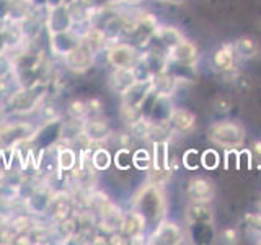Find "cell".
Wrapping results in <instances>:
<instances>
[{
	"label": "cell",
	"mask_w": 261,
	"mask_h": 245,
	"mask_svg": "<svg viewBox=\"0 0 261 245\" xmlns=\"http://www.w3.org/2000/svg\"><path fill=\"white\" fill-rule=\"evenodd\" d=\"M47 85L46 82L36 80L31 85L27 87H18L16 90L10 93V96L7 98L5 106L12 113L16 114H30L33 111L39 110L41 102L46 96Z\"/></svg>",
	"instance_id": "obj_1"
},
{
	"label": "cell",
	"mask_w": 261,
	"mask_h": 245,
	"mask_svg": "<svg viewBox=\"0 0 261 245\" xmlns=\"http://www.w3.org/2000/svg\"><path fill=\"white\" fill-rule=\"evenodd\" d=\"M136 209L141 211L149 223L159 224L162 219H165L167 200L162 186L159 183L145 185L136 198Z\"/></svg>",
	"instance_id": "obj_2"
},
{
	"label": "cell",
	"mask_w": 261,
	"mask_h": 245,
	"mask_svg": "<svg viewBox=\"0 0 261 245\" xmlns=\"http://www.w3.org/2000/svg\"><path fill=\"white\" fill-rule=\"evenodd\" d=\"M207 139L222 151L240 149L245 142V128L237 121H216L207 128Z\"/></svg>",
	"instance_id": "obj_3"
},
{
	"label": "cell",
	"mask_w": 261,
	"mask_h": 245,
	"mask_svg": "<svg viewBox=\"0 0 261 245\" xmlns=\"http://www.w3.org/2000/svg\"><path fill=\"white\" fill-rule=\"evenodd\" d=\"M167 59L170 65H175L179 69H194L199 59V49L191 39L183 36L171 47L167 49Z\"/></svg>",
	"instance_id": "obj_4"
},
{
	"label": "cell",
	"mask_w": 261,
	"mask_h": 245,
	"mask_svg": "<svg viewBox=\"0 0 261 245\" xmlns=\"http://www.w3.org/2000/svg\"><path fill=\"white\" fill-rule=\"evenodd\" d=\"M153 95H155V92H153L152 79L136 80L134 84L121 95V103L124 108H130V110L142 113V108L149 103V100Z\"/></svg>",
	"instance_id": "obj_5"
},
{
	"label": "cell",
	"mask_w": 261,
	"mask_h": 245,
	"mask_svg": "<svg viewBox=\"0 0 261 245\" xmlns=\"http://www.w3.org/2000/svg\"><path fill=\"white\" fill-rule=\"evenodd\" d=\"M93 51L95 49L87 41H82L77 47H73L70 53H67L62 57L65 69L73 74H79V76H84V74L90 72L95 67Z\"/></svg>",
	"instance_id": "obj_6"
},
{
	"label": "cell",
	"mask_w": 261,
	"mask_h": 245,
	"mask_svg": "<svg viewBox=\"0 0 261 245\" xmlns=\"http://www.w3.org/2000/svg\"><path fill=\"white\" fill-rule=\"evenodd\" d=\"M141 54V49L129 44L127 41H119L108 46V64L113 69H129L139 62Z\"/></svg>",
	"instance_id": "obj_7"
},
{
	"label": "cell",
	"mask_w": 261,
	"mask_h": 245,
	"mask_svg": "<svg viewBox=\"0 0 261 245\" xmlns=\"http://www.w3.org/2000/svg\"><path fill=\"white\" fill-rule=\"evenodd\" d=\"M72 24H73V18L69 5L65 4L47 5V15H46L47 35H57V33L69 31L72 28Z\"/></svg>",
	"instance_id": "obj_8"
},
{
	"label": "cell",
	"mask_w": 261,
	"mask_h": 245,
	"mask_svg": "<svg viewBox=\"0 0 261 245\" xmlns=\"http://www.w3.org/2000/svg\"><path fill=\"white\" fill-rule=\"evenodd\" d=\"M183 229L176 223L162 219L155 226L150 235H147V243H159V245H178L183 243Z\"/></svg>",
	"instance_id": "obj_9"
},
{
	"label": "cell",
	"mask_w": 261,
	"mask_h": 245,
	"mask_svg": "<svg viewBox=\"0 0 261 245\" xmlns=\"http://www.w3.org/2000/svg\"><path fill=\"white\" fill-rule=\"evenodd\" d=\"M186 196L190 201L211 203L216 198V185L211 178L201 175L191 177L186 185Z\"/></svg>",
	"instance_id": "obj_10"
},
{
	"label": "cell",
	"mask_w": 261,
	"mask_h": 245,
	"mask_svg": "<svg viewBox=\"0 0 261 245\" xmlns=\"http://www.w3.org/2000/svg\"><path fill=\"white\" fill-rule=\"evenodd\" d=\"M214 219L216 214L211 208V203L190 201L185 208V220L188 226H212Z\"/></svg>",
	"instance_id": "obj_11"
},
{
	"label": "cell",
	"mask_w": 261,
	"mask_h": 245,
	"mask_svg": "<svg viewBox=\"0 0 261 245\" xmlns=\"http://www.w3.org/2000/svg\"><path fill=\"white\" fill-rule=\"evenodd\" d=\"M196 121H198V118H196L193 111L188 108H181V106H175L168 118V125L171 133L185 136L196 128Z\"/></svg>",
	"instance_id": "obj_12"
},
{
	"label": "cell",
	"mask_w": 261,
	"mask_h": 245,
	"mask_svg": "<svg viewBox=\"0 0 261 245\" xmlns=\"http://www.w3.org/2000/svg\"><path fill=\"white\" fill-rule=\"evenodd\" d=\"M237 61H239V56L235 53L233 43H227V44H222L220 47H217L211 59L212 67L222 74L233 72L237 67Z\"/></svg>",
	"instance_id": "obj_13"
},
{
	"label": "cell",
	"mask_w": 261,
	"mask_h": 245,
	"mask_svg": "<svg viewBox=\"0 0 261 245\" xmlns=\"http://www.w3.org/2000/svg\"><path fill=\"white\" fill-rule=\"evenodd\" d=\"M84 136L92 144H101L113 136V128L105 118H92L84 122Z\"/></svg>",
	"instance_id": "obj_14"
},
{
	"label": "cell",
	"mask_w": 261,
	"mask_h": 245,
	"mask_svg": "<svg viewBox=\"0 0 261 245\" xmlns=\"http://www.w3.org/2000/svg\"><path fill=\"white\" fill-rule=\"evenodd\" d=\"M80 43L82 39L72 30L57 33V35H49V49H51V54L56 57H64Z\"/></svg>",
	"instance_id": "obj_15"
},
{
	"label": "cell",
	"mask_w": 261,
	"mask_h": 245,
	"mask_svg": "<svg viewBox=\"0 0 261 245\" xmlns=\"http://www.w3.org/2000/svg\"><path fill=\"white\" fill-rule=\"evenodd\" d=\"M152 170L155 174H171L170 168V141L162 139V141L152 142Z\"/></svg>",
	"instance_id": "obj_16"
},
{
	"label": "cell",
	"mask_w": 261,
	"mask_h": 245,
	"mask_svg": "<svg viewBox=\"0 0 261 245\" xmlns=\"http://www.w3.org/2000/svg\"><path fill=\"white\" fill-rule=\"evenodd\" d=\"M137 80L134 67L129 69H113L108 77V88L114 95H122Z\"/></svg>",
	"instance_id": "obj_17"
},
{
	"label": "cell",
	"mask_w": 261,
	"mask_h": 245,
	"mask_svg": "<svg viewBox=\"0 0 261 245\" xmlns=\"http://www.w3.org/2000/svg\"><path fill=\"white\" fill-rule=\"evenodd\" d=\"M183 36H185L183 33L175 27H170V24H159L153 31L152 39H157V43H160L163 51H167L168 47H171L175 43H178Z\"/></svg>",
	"instance_id": "obj_18"
},
{
	"label": "cell",
	"mask_w": 261,
	"mask_h": 245,
	"mask_svg": "<svg viewBox=\"0 0 261 245\" xmlns=\"http://www.w3.org/2000/svg\"><path fill=\"white\" fill-rule=\"evenodd\" d=\"M56 159H57V168H59V172H62V174H67V172L77 168L79 155H77V151H73L72 147L57 145Z\"/></svg>",
	"instance_id": "obj_19"
},
{
	"label": "cell",
	"mask_w": 261,
	"mask_h": 245,
	"mask_svg": "<svg viewBox=\"0 0 261 245\" xmlns=\"http://www.w3.org/2000/svg\"><path fill=\"white\" fill-rule=\"evenodd\" d=\"M233 47L239 59H253V57L258 56V44L248 36L237 39L233 43Z\"/></svg>",
	"instance_id": "obj_20"
},
{
	"label": "cell",
	"mask_w": 261,
	"mask_h": 245,
	"mask_svg": "<svg viewBox=\"0 0 261 245\" xmlns=\"http://www.w3.org/2000/svg\"><path fill=\"white\" fill-rule=\"evenodd\" d=\"M113 155L105 147H95L92 149V165L96 172H105L111 167Z\"/></svg>",
	"instance_id": "obj_21"
},
{
	"label": "cell",
	"mask_w": 261,
	"mask_h": 245,
	"mask_svg": "<svg viewBox=\"0 0 261 245\" xmlns=\"http://www.w3.org/2000/svg\"><path fill=\"white\" fill-rule=\"evenodd\" d=\"M133 167L139 172H147L152 168V154L145 147H139L133 152Z\"/></svg>",
	"instance_id": "obj_22"
},
{
	"label": "cell",
	"mask_w": 261,
	"mask_h": 245,
	"mask_svg": "<svg viewBox=\"0 0 261 245\" xmlns=\"http://www.w3.org/2000/svg\"><path fill=\"white\" fill-rule=\"evenodd\" d=\"M113 162H114V165H116V168L121 172L130 170V167H133V151H130L129 147H119L118 152L114 154Z\"/></svg>",
	"instance_id": "obj_23"
},
{
	"label": "cell",
	"mask_w": 261,
	"mask_h": 245,
	"mask_svg": "<svg viewBox=\"0 0 261 245\" xmlns=\"http://www.w3.org/2000/svg\"><path fill=\"white\" fill-rule=\"evenodd\" d=\"M15 70V56H10L7 51H0V82L10 79Z\"/></svg>",
	"instance_id": "obj_24"
},
{
	"label": "cell",
	"mask_w": 261,
	"mask_h": 245,
	"mask_svg": "<svg viewBox=\"0 0 261 245\" xmlns=\"http://www.w3.org/2000/svg\"><path fill=\"white\" fill-rule=\"evenodd\" d=\"M199 162L204 170H216L220 165V154L216 149H206L199 155Z\"/></svg>",
	"instance_id": "obj_25"
},
{
	"label": "cell",
	"mask_w": 261,
	"mask_h": 245,
	"mask_svg": "<svg viewBox=\"0 0 261 245\" xmlns=\"http://www.w3.org/2000/svg\"><path fill=\"white\" fill-rule=\"evenodd\" d=\"M183 167L186 170H198L199 165H201V162H199V152L196 151V149H188L185 154H183Z\"/></svg>",
	"instance_id": "obj_26"
},
{
	"label": "cell",
	"mask_w": 261,
	"mask_h": 245,
	"mask_svg": "<svg viewBox=\"0 0 261 245\" xmlns=\"http://www.w3.org/2000/svg\"><path fill=\"white\" fill-rule=\"evenodd\" d=\"M245 223H247L250 231L261 235V211L259 212H248V214L245 216Z\"/></svg>",
	"instance_id": "obj_27"
},
{
	"label": "cell",
	"mask_w": 261,
	"mask_h": 245,
	"mask_svg": "<svg viewBox=\"0 0 261 245\" xmlns=\"http://www.w3.org/2000/svg\"><path fill=\"white\" fill-rule=\"evenodd\" d=\"M251 154H253V159H256L258 162H261V142H256V144H255V147H253Z\"/></svg>",
	"instance_id": "obj_28"
},
{
	"label": "cell",
	"mask_w": 261,
	"mask_h": 245,
	"mask_svg": "<svg viewBox=\"0 0 261 245\" xmlns=\"http://www.w3.org/2000/svg\"><path fill=\"white\" fill-rule=\"evenodd\" d=\"M157 2H162V4H171V5H181L185 0H157Z\"/></svg>",
	"instance_id": "obj_29"
},
{
	"label": "cell",
	"mask_w": 261,
	"mask_h": 245,
	"mask_svg": "<svg viewBox=\"0 0 261 245\" xmlns=\"http://www.w3.org/2000/svg\"><path fill=\"white\" fill-rule=\"evenodd\" d=\"M77 0H62V4H65V5H72V4H75Z\"/></svg>",
	"instance_id": "obj_30"
},
{
	"label": "cell",
	"mask_w": 261,
	"mask_h": 245,
	"mask_svg": "<svg viewBox=\"0 0 261 245\" xmlns=\"http://www.w3.org/2000/svg\"><path fill=\"white\" fill-rule=\"evenodd\" d=\"M258 208H259V211H261V201L258 203Z\"/></svg>",
	"instance_id": "obj_31"
}]
</instances>
